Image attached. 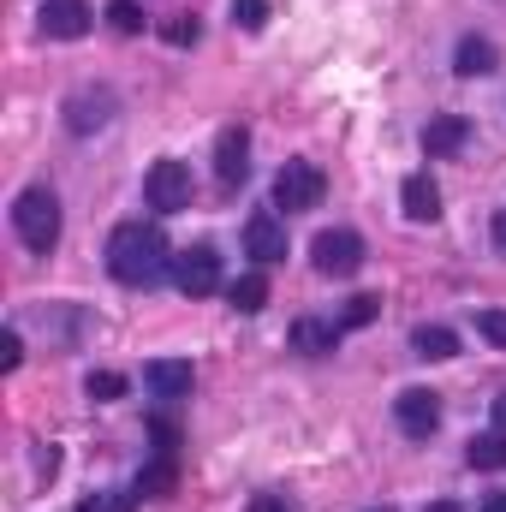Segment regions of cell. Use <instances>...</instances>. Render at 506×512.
Masks as SVG:
<instances>
[{
	"label": "cell",
	"mask_w": 506,
	"mask_h": 512,
	"mask_svg": "<svg viewBox=\"0 0 506 512\" xmlns=\"http://www.w3.org/2000/svg\"><path fill=\"white\" fill-rule=\"evenodd\" d=\"M393 417H399V429H405V435L429 441V435H435V423H441V393H429V387H405V393L393 399Z\"/></svg>",
	"instance_id": "7"
},
{
	"label": "cell",
	"mask_w": 506,
	"mask_h": 512,
	"mask_svg": "<svg viewBox=\"0 0 506 512\" xmlns=\"http://www.w3.org/2000/svg\"><path fill=\"white\" fill-rule=\"evenodd\" d=\"M495 60H501V54H495V42H489V36H465V42H459V54H453V72H459V78H489V72H495Z\"/></svg>",
	"instance_id": "14"
},
{
	"label": "cell",
	"mask_w": 506,
	"mask_h": 512,
	"mask_svg": "<svg viewBox=\"0 0 506 512\" xmlns=\"http://www.w3.org/2000/svg\"><path fill=\"white\" fill-rule=\"evenodd\" d=\"M465 459H471L477 471H506V429H495V435H471V441H465Z\"/></svg>",
	"instance_id": "19"
},
{
	"label": "cell",
	"mask_w": 506,
	"mask_h": 512,
	"mask_svg": "<svg viewBox=\"0 0 506 512\" xmlns=\"http://www.w3.org/2000/svg\"><path fill=\"white\" fill-rule=\"evenodd\" d=\"M429 512H459V507H453V501H441V507H429Z\"/></svg>",
	"instance_id": "34"
},
{
	"label": "cell",
	"mask_w": 506,
	"mask_h": 512,
	"mask_svg": "<svg viewBox=\"0 0 506 512\" xmlns=\"http://www.w3.org/2000/svg\"><path fill=\"white\" fill-rule=\"evenodd\" d=\"M233 24L239 30H262L268 24V0H233Z\"/></svg>",
	"instance_id": "24"
},
{
	"label": "cell",
	"mask_w": 506,
	"mask_h": 512,
	"mask_svg": "<svg viewBox=\"0 0 506 512\" xmlns=\"http://www.w3.org/2000/svg\"><path fill=\"white\" fill-rule=\"evenodd\" d=\"M227 304H233L239 316H256V310L268 304V274H262V268H251V274H239V280L227 286Z\"/></svg>",
	"instance_id": "18"
},
{
	"label": "cell",
	"mask_w": 506,
	"mask_h": 512,
	"mask_svg": "<svg viewBox=\"0 0 506 512\" xmlns=\"http://www.w3.org/2000/svg\"><path fill=\"white\" fill-rule=\"evenodd\" d=\"M12 233H18L24 251L48 256L54 245H60V197H54L48 185L18 191V203H12Z\"/></svg>",
	"instance_id": "2"
},
{
	"label": "cell",
	"mask_w": 506,
	"mask_h": 512,
	"mask_svg": "<svg viewBox=\"0 0 506 512\" xmlns=\"http://www.w3.org/2000/svg\"><path fill=\"white\" fill-rule=\"evenodd\" d=\"M24 364V340H18V328H6L0 334V370H18Z\"/></svg>",
	"instance_id": "27"
},
{
	"label": "cell",
	"mask_w": 506,
	"mask_h": 512,
	"mask_svg": "<svg viewBox=\"0 0 506 512\" xmlns=\"http://www.w3.org/2000/svg\"><path fill=\"white\" fill-rule=\"evenodd\" d=\"M495 423H501V429H506V393H501V399H495Z\"/></svg>",
	"instance_id": "33"
},
{
	"label": "cell",
	"mask_w": 506,
	"mask_h": 512,
	"mask_svg": "<svg viewBox=\"0 0 506 512\" xmlns=\"http://www.w3.org/2000/svg\"><path fill=\"white\" fill-rule=\"evenodd\" d=\"M376 316H381V298L364 292V298H352V304H346V316H340V322H346V328H364V322H376Z\"/></svg>",
	"instance_id": "25"
},
{
	"label": "cell",
	"mask_w": 506,
	"mask_h": 512,
	"mask_svg": "<svg viewBox=\"0 0 506 512\" xmlns=\"http://www.w3.org/2000/svg\"><path fill=\"white\" fill-rule=\"evenodd\" d=\"M310 262H316V274H328V280H352V274L364 268V239H358V233H346V227L316 233Z\"/></svg>",
	"instance_id": "5"
},
{
	"label": "cell",
	"mask_w": 506,
	"mask_h": 512,
	"mask_svg": "<svg viewBox=\"0 0 506 512\" xmlns=\"http://www.w3.org/2000/svg\"><path fill=\"white\" fill-rule=\"evenodd\" d=\"M245 512H286V495H251Z\"/></svg>",
	"instance_id": "29"
},
{
	"label": "cell",
	"mask_w": 506,
	"mask_h": 512,
	"mask_svg": "<svg viewBox=\"0 0 506 512\" xmlns=\"http://www.w3.org/2000/svg\"><path fill=\"white\" fill-rule=\"evenodd\" d=\"M245 173H251V131L227 126L215 137V179H221V191H233V185H245Z\"/></svg>",
	"instance_id": "8"
},
{
	"label": "cell",
	"mask_w": 506,
	"mask_h": 512,
	"mask_svg": "<svg viewBox=\"0 0 506 512\" xmlns=\"http://www.w3.org/2000/svg\"><path fill=\"white\" fill-rule=\"evenodd\" d=\"M143 203L155 209V215H179V209H191V167L185 161H155L149 167V179H143Z\"/></svg>",
	"instance_id": "4"
},
{
	"label": "cell",
	"mask_w": 506,
	"mask_h": 512,
	"mask_svg": "<svg viewBox=\"0 0 506 512\" xmlns=\"http://www.w3.org/2000/svg\"><path fill=\"white\" fill-rule=\"evenodd\" d=\"M143 382L155 399H185L191 393V364H179V358H155L149 370H143Z\"/></svg>",
	"instance_id": "12"
},
{
	"label": "cell",
	"mask_w": 506,
	"mask_h": 512,
	"mask_svg": "<svg viewBox=\"0 0 506 512\" xmlns=\"http://www.w3.org/2000/svg\"><path fill=\"white\" fill-rule=\"evenodd\" d=\"M108 24H114L120 36H137V30H143V6H137V0H108Z\"/></svg>",
	"instance_id": "22"
},
{
	"label": "cell",
	"mask_w": 506,
	"mask_h": 512,
	"mask_svg": "<svg viewBox=\"0 0 506 512\" xmlns=\"http://www.w3.org/2000/svg\"><path fill=\"white\" fill-rule=\"evenodd\" d=\"M477 334L489 346H506V310H477Z\"/></svg>",
	"instance_id": "26"
},
{
	"label": "cell",
	"mask_w": 506,
	"mask_h": 512,
	"mask_svg": "<svg viewBox=\"0 0 506 512\" xmlns=\"http://www.w3.org/2000/svg\"><path fill=\"white\" fill-rule=\"evenodd\" d=\"M149 435H155V447H161V453H179V423H173V417H155V423H149Z\"/></svg>",
	"instance_id": "28"
},
{
	"label": "cell",
	"mask_w": 506,
	"mask_h": 512,
	"mask_svg": "<svg viewBox=\"0 0 506 512\" xmlns=\"http://www.w3.org/2000/svg\"><path fill=\"white\" fill-rule=\"evenodd\" d=\"M495 245H501V251H506V209H501V215H495Z\"/></svg>",
	"instance_id": "32"
},
{
	"label": "cell",
	"mask_w": 506,
	"mask_h": 512,
	"mask_svg": "<svg viewBox=\"0 0 506 512\" xmlns=\"http://www.w3.org/2000/svg\"><path fill=\"white\" fill-rule=\"evenodd\" d=\"M370 512H393V507H370Z\"/></svg>",
	"instance_id": "35"
},
{
	"label": "cell",
	"mask_w": 506,
	"mask_h": 512,
	"mask_svg": "<svg viewBox=\"0 0 506 512\" xmlns=\"http://www.w3.org/2000/svg\"><path fill=\"white\" fill-rule=\"evenodd\" d=\"M322 191H328V179H322V167H316V161H286V167L274 173V209H286V215L316 209V203H322Z\"/></svg>",
	"instance_id": "3"
},
{
	"label": "cell",
	"mask_w": 506,
	"mask_h": 512,
	"mask_svg": "<svg viewBox=\"0 0 506 512\" xmlns=\"http://www.w3.org/2000/svg\"><path fill=\"white\" fill-rule=\"evenodd\" d=\"M465 137H471V126H465L459 114H441V120H429V126H423V149H429V161H435V155L465 149Z\"/></svg>",
	"instance_id": "15"
},
{
	"label": "cell",
	"mask_w": 506,
	"mask_h": 512,
	"mask_svg": "<svg viewBox=\"0 0 506 512\" xmlns=\"http://www.w3.org/2000/svg\"><path fill=\"white\" fill-rule=\"evenodd\" d=\"M411 352H417V358H429V364H441V358H459V334H453V328H435V322H423V328H411Z\"/></svg>",
	"instance_id": "16"
},
{
	"label": "cell",
	"mask_w": 506,
	"mask_h": 512,
	"mask_svg": "<svg viewBox=\"0 0 506 512\" xmlns=\"http://www.w3.org/2000/svg\"><path fill=\"white\" fill-rule=\"evenodd\" d=\"M483 512H506V489H495V495L483 501Z\"/></svg>",
	"instance_id": "31"
},
{
	"label": "cell",
	"mask_w": 506,
	"mask_h": 512,
	"mask_svg": "<svg viewBox=\"0 0 506 512\" xmlns=\"http://www.w3.org/2000/svg\"><path fill=\"white\" fill-rule=\"evenodd\" d=\"M84 393H90V399H120V393H126V376H114V370H90Z\"/></svg>",
	"instance_id": "23"
},
{
	"label": "cell",
	"mask_w": 506,
	"mask_h": 512,
	"mask_svg": "<svg viewBox=\"0 0 506 512\" xmlns=\"http://www.w3.org/2000/svg\"><path fill=\"white\" fill-rule=\"evenodd\" d=\"M137 501H143L137 489H96V495L78 501V512H131Z\"/></svg>",
	"instance_id": "21"
},
{
	"label": "cell",
	"mask_w": 506,
	"mask_h": 512,
	"mask_svg": "<svg viewBox=\"0 0 506 512\" xmlns=\"http://www.w3.org/2000/svg\"><path fill=\"white\" fill-rule=\"evenodd\" d=\"M197 36H203V24H197L191 12H173V18H161V42H167V48H197Z\"/></svg>",
	"instance_id": "20"
},
{
	"label": "cell",
	"mask_w": 506,
	"mask_h": 512,
	"mask_svg": "<svg viewBox=\"0 0 506 512\" xmlns=\"http://www.w3.org/2000/svg\"><path fill=\"white\" fill-rule=\"evenodd\" d=\"M173 286L185 298H209L221 286V256H215V245H191V251L173 256Z\"/></svg>",
	"instance_id": "6"
},
{
	"label": "cell",
	"mask_w": 506,
	"mask_h": 512,
	"mask_svg": "<svg viewBox=\"0 0 506 512\" xmlns=\"http://www.w3.org/2000/svg\"><path fill=\"white\" fill-rule=\"evenodd\" d=\"M54 471H60V453H54V447H42V453H36V477H54Z\"/></svg>",
	"instance_id": "30"
},
{
	"label": "cell",
	"mask_w": 506,
	"mask_h": 512,
	"mask_svg": "<svg viewBox=\"0 0 506 512\" xmlns=\"http://www.w3.org/2000/svg\"><path fill=\"white\" fill-rule=\"evenodd\" d=\"M340 334H346V322H316V316H304V322L292 328V346L310 352V358H328V352L340 346Z\"/></svg>",
	"instance_id": "13"
},
{
	"label": "cell",
	"mask_w": 506,
	"mask_h": 512,
	"mask_svg": "<svg viewBox=\"0 0 506 512\" xmlns=\"http://www.w3.org/2000/svg\"><path fill=\"white\" fill-rule=\"evenodd\" d=\"M108 274L120 286H155L161 274H173V251H167L161 227H149V221L114 227V239H108Z\"/></svg>",
	"instance_id": "1"
},
{
	"label": "cell",
	"mask_w": 506,
	"mask_h": 512,
	"mask_svg": "<svg viewBox=\"0 0 506 512\" xmlns=\"http://www.w3.org/2000/svg\"><path fill=\"white\" fill-rule=\"evenodd\" d=\"M131 489H137L143 501H161V495H173V489H179V465H173V453H161L155 465H143Z\"/></svg>",
	"instance_id": "17"
},
{
	"label": "cell",
	"mask_w": 506,
	"mask_h": 512,
	"mask_svg": "<svg viewBox=\"0 0 506 512\" xmlns=\"http://www.w3.org/2000/svg\"><path fill=\"white\" fill-rule=\"evenodd\" d=\"M245 251L256 256V268H274V262H286V227H280V215L256 209L251 221H245Z\"/></svg>",
	"instance_id": "10"
},
{
	"label": "cell",
	"mask_w": 506,
	"mask_h": 512,
	"mask_svg": "<svg viewBox=\"0 0 506 512\" xmlns=\"http://www.w3.org/2000/svg\"><path fill=\"white\" fill-rule=\"evenodd\" d=\"M36 18H42V36H54V42H78V36H90V24H96V12H90L84 0H48Z\"/></svg>",
	"instance_id": "9"
},
{
	"label": "cell",
	"mask_w": 506,
	"mask_h": 512,
	"mask_svg": "<svg viewBox=\"0 0 506 512\" xmlns=\"http://www.w3.org/2000/svg\"><path fill=\"white\" fill-rule=\"evenodd\" d=\"M399 203H405V221H417V227L441 221V185H435L429 173H411V179L399 185Z\"/></svg>",
	"instance_id": "11"
}]
</instances>
